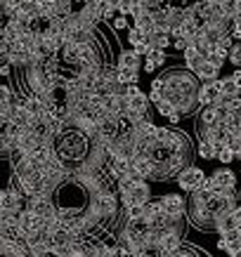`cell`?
<instances>
[{"mask_svg": "<svg viewBox=\"0 0 241 257\" xmlns=\"http://www.w3.org/2000/svg\"><path fill=\"white\" fill-rule=\"evenodd\" d=\"M158 205H161V212L168 215V217H185V212H187V201L180 194L164 196L158 201Z\"/></svg>", "mask_w": 241, "mask_h": 257, "instance_id": "5b68a950", "label": "cell"}, {"mask_svg": "<svg viewBox=\"0 0 241 257\" xmlns=\"http://www.w3.org/2000/svg\"><path fill=\"white\" fill-rule=\"evenodd\" d=\"M161 64H166L164 50H151V52L147 55V59H144V71H147V73H151V71H156Z\"/></svg>", "mask_w": 241, "mask_h": 257, "instance_id": "8fae6325", "label": "cell"}, {"mask_svg": "<svg viewBox=\"0 0 241 257\" xmlns=\"http://www.w3.org/2000/svg\"><path fill=\"white\" fill-rule=\"evenodd\" d=\"M3 203H5V191L0 189V210H3Z\"/></svg>", "mask_w": 241, "mask_h": 257, "instance_id": "d4e9b609", "label": "cell"}, {"mask_svg": "<svg viewBox=\"0 0 241 257\" xmlns=\"http://www.w3.org/2000/svg\"><path fill=\"white\" fill-rule=\"evenodd\" d=\"M149 101H161L164 99V85H161V78H154V83H151V90H149Z\"/></svg>", "mask_w": 241, "mask_h": 257, "instance_id": "9a60e30c", "label": "cell"}, {"mask_svg": "<svg viewBox=\"0 0 241 257\" xmlns=\"http://www.w3.org/2000/svg\"><path fill=\"white\" fill-rule=\"evenodd\" d=\"M173 38L168 36V33H161L156 31L154 36H149V45H151V50H164V47H171Z\"/></svg>", "mask_w": 241, "mask_h": 257, "instance_id": "4fadbf2b", "label": "cell"}, {"mask_svg": "<svg viewBox=\"0 0 241 257\" xmlns=\"http://www.w3.org/2000/svg\"><path fill=\"white\" fill-rule=\"evenodd\" d=\"M114 29H116V31H123V29H128L125 17H118V19H114Z\"/></svg>", "mask_w": 241, "mask_h": 257, "instance_id": "7402d4cb", "label": "cell"}, {"mask_svg": "<svg viewBox=\"0 0 241 257\" xmlns=\"http://www.w3.org/2000/svg\"><path fill=\"white\" fill-rule=\"evenodd\" d=\"M232 80H234V83H236V87H239V90H241V69H236V71H234V73H232Z\"/></svg>", "mask_w": 241, "mask_h": 257, "instance_id": "603a6c76", "label": "cell"}, {"mask_svg": "<svg viewBox=\"0 0 241 257\" xmlns=\"http://www.w3.org/2000/svg\"><path fill=\"white\" fill-rule=\"evenodd\" d=\"M196 151H199V156H201L203 161H213V158H218L220 147H215V144H210V142L199 140V147H196Z\"/></svg>", "mask_w": 241, "mask_h": 257, "instance_id": "7c38bea8", "label": "cell"}, {"mask_svg": "<svg viewBox=\"0 0 241 257\" xmlns=\"http://www.w3.org/2000/svg\"><path fill=\"white\" fill-rule=\"evenodd\" d=\"M220 101V78L210 80V83H201L199 87V106H215Z\"/></svg>", "mask_w": 241, "mask_h": 257, "instance_id": "52a82bcc", "label": "cell"}, {"mask_svg": "<svg viewBox=\"0 0 241 257\" xmlns=\"http://www.w3.org/2000/svg\"><path fill=\"white\" fill-rule=\"evenodd\" d=\"M0 257H15L12 252H10V248H8V241L0 236Z\"/></svg>", "mask_w": 241, "mask_h": 257, "instance_id": "d6986e66", "label": "cell"}, {"mask_svg": "<svg viewBox=\"0 0 241 257\" xmlns=\"http://www.w3.org/2000/svg\"><path fill=\"white\" fill-rule=\"evenodd\" d=\"M116 76H118V80H121V85H137V80H140V71L116 69Z\"/></svg>", "mask_w": 241, "mask_h": 257, "instance_id": "5bb4252c", "label": "cell"}, {"mask_svg": "<svg viewBox=\"0 0 241 257\" xmlns=\"http://www.w3.org/2000/svg\"><path fill=\"white\" fill-rule=\"evenodd\" d=\"M229 257H241V248H239V250H234V252H232Z\"/></svg>", "mask_w": 241, "mask_h": 257, "instance_id": "484cf974", "label": "cell"}, {"mask_svg": "<svg viewBox=\"0 0 241 257\" xmlns=\"http://www.w3.org/2000/svg\"><path fill=\"white\" fill-rule=\"evenodd\" d=\"M227 59L232 62V66L241 69V40H236V43L229 47V57H227Z\"/></svg>", "mask_w": 241, "mask_h": 257, "instance_id": "2e32d148", "label": "cell"}, {"mask_svg": "<svg viewBox=\"0 0 241 257\" xmlns=\"http://www.w3.org/2000/svg\"><path fill=\"white\" fill-rule=\"evenodd\" d=\"M234 158H236V154H234V151H232V149H229V147H222V149H220V151H218V161H220V163L229 165V163H232V161H234Z\"/></svg>", "mask_w": 241, "mask_h": 257, "instance_id": "ac0fdd59", "label": "cell"}, {"mask_svg": "<svg viewBox=\"0 0 241 257\" xmlns=\"http://www.w3.org/2000/svg\"><path fill=\"white\" fill-rule=\"evenodd\" d=\"M175 182L180 184V189H182V191H187V194H194V191H199V189L203 187L206 175H203L201 168H196V165H187L185 170L175 177Z\"/></svg>", "mask_w": 241, "mask_h": 257, "instance_id": "277c9868", "label": "cell"}, {"mask_svg": "<svg viewBox=\"0 0 241 257\" xmlns=\"http://www.w3.org/2000/svg\"><path fill=\"white\" fill-rule=\"evenodd\" d=\"M154 106H156V111H158L161 116H166V118H171V116H175V113H178V111L173 109V104H171V101H166V99L156 101ZM178 116H180V113H178Z\"/></svg>", "mask_w": 241, "mask_h": 257, "instance_id": "e0dca14e", "label": "cell"}, {"mask_svg": "<svg viewBox=\"0 0 241 257\" xmlns=\"http://www.w3.org/2000/svg\"><path fill=\"white\" fill-rule=\"evenodd\" d=\"M210 179L215 182V189L218 194H229V191H236V175H234L229 168H220L210 175Z\"/></svg>", "mask_w": 241, "mask_h": 257, "instance_id": "8992f818", "label": "cell"}, {"mask_svg": "<svg viewBox=\"0 0 241 257\" xmlns=\"http://www.w3.org/2000/svg\"><path fill=\"white\" fill-rule=\"evenodd\" d=\"M173 47H175V50H182V52H185L187 47H189V40H185V38H175V40H173Z\"/></svg>", "mask_w": 241, "mask_h": 257, "instance_id": "ffe728a7", "label": "cell"}, {"mask_svg": "<svg viewBox=\"0 0 241 257\" xmlns=\"http://www.w3.org/2000/svg\"><path fill=\"white\" fill-rule=\"evenodd\" d=\"M180 118H182V116H178V113H175V116L168 118V123H171V125H178V123H180Z\"/></svg>", "mask_w": 241, "mask_h": 257, "instance_id": "cb8c5ba5", "label": "cell"}, {"mask_svg": "<svg viewBox=\"0 0 241 257\" xmlns=\"http://www.w3.org/2000/svg\"><path fill=\"white\" fill-rule=\"evenodd\" d=\"M239 205L236 201V191L229 194H210V191H194L187 201V217L192 219V224H196L203 231H215V222L222 212H229Z\"/></svg>", "mask_w": 241, "mask_h": 257, "instance_id": "7a4b0ae2", "label": "cell"}, {"mask_svg": "<svg viewBox=\"0 0 241 257\" xmlns=\"http://www.w3.org/2000/svg\"><path fill=\"white\" fill-rule=\"evenodd\" d=\"M196 73V78L199 80H203V83H210V80H218V76H220V69L215 66V64H210V62H203L199 69L194 71Z\"/></svg>", "mask_w": 241, "mask_h": 257, "instance_id": "9c48e42d", "label": "cell"}, {"mask_svg": "<svg viewBox=\"0 0 241 257\" xmlns=\"http://www.w3.org/2000/svg\"><path fill=\"white\" fill-rule=\"evenodd\" d=\"M5 3H8V8H10V10H22L24 5L29 3V0H5Z\"/></svg>", "mask_w": 241, "mask_h": 257, "instance_id": "44dd1931", "label": "cell"}, {"mask_svg": "<svg viewBox=\"0 0 241 257\" xmlns=\"http://www.w3.org/2000/svg\"><path fill=\"white\" fill-rule=\"evenodd\" d=\"M182 55H185V66H187L189 71H196L203 62H206V57H203L201 52L196 50V47H187V50L182 52Z\"/></svg>", "mask_w": 241, "mask_h": 257, "instance_id": "30bf717a", "label": "cell"}, {"mask_svg": "<svg viewBox=\"0 0 241 257\" xmlns=\"http://www.w3.org/2000/svg\"><path fill=\"white\" fill-rule=\"evenodd\" d=\"M142 66V55H137L135 50H123L118 55L116 69H125V71H140Z\"/></svg>", "mask_w": 241, "mask_h": 257, "instance_id": "ba28073f", "label": "cell"}, {"mask_svg": "<svg viewBox=\"0 0 241 257\" xmlns=\"http://www.w3.org/2000/svg\"><path fill=\"white\" fill-rule=\"evenodd\" d=\"M137 154L147 158L149 163V179H168L178 177L180 172L189 165L192 158V142L185 133L158 127V137L149 142L147 147L137 149Z\"/></svg>", "mask_w": 241, "mask_h": 257, "instance_id": "6da1fadb", "label": "cell"}, {"mask_svg": "<svg viewBox=\"0 0 241 257\" xmlns=\"http://www.w3.org/2000/svg\"><path fill=\"white\" fill-rule=\"evenodd\" d=\"M161 85H164V99L171 101L173 109L180 116H189L194 113L199 106V78L194 71L189 69H173L166 71L161 76Z\"/></svg>", "mask_w": 241, "mask_h": 257, "instance_id": "3957f363", "label": "cell"}]
</instances>
